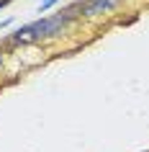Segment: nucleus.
<instances>
[{
	"mask_svg": "<svg viewBox=\"0 0 149 152\" xmlns=\"http://www.w3.org/2000/svg\"><path fill=\"white\" fill-rule=\"evenodd\" d=\"M75 18H77V13L70 10V8L57 10V13H52V16H41V18H36V21H31V23L16 28L13 34L5 36V41H8V44H21V47H23V44H33V41L57 39V36H62V34L75 23Z\"/></svg>",
	"mask_w": 149,
	"mask_h": 152,
	"instance_id": "nucleus-1",
	"label": "nucleus"
},
{
	"mask_svg": "<svg viewBox=\"0 0 149 152\" xmlns=\"http://www.w3.org/2000/svg\"><path fill=\"white\" fill-rule=\"evenodd\" d=\"M118 5V0H85V3H75L70 5V10H75L77 16H85V18H95V16H103Z\"/></svg>",
	"mask_w": 149,
	"mask_h": 152,
	"instance_id": "nucleus-2",
	"label": "nucleus"
},
{
	"mask_svg": "<svg viewBox=\"0 0 149 152\" xmlns=\"http://www.w3.org/2000/svg\"><path fill=\"white\" fill-rule=\"evenodd\" d=\"M57 3H62V0H41V5H39V13H47L49 8H54Z\"/></svg>",
	"mask_w": 149,
	"mask_h": 152,
	"instance_id": "nucleus-3",
	"label": "nucleus"
},
{
	"mask_svg": "<svg viewBox=\"0 0 149 152\" xmlns=\"http://www.w3.org/2000/svg\"><path fill=\"white\" fill-rule=\"evenodd\" d=\"M10 23H13V18H5V21H0V28H8Z\"/></svg>",
	"mask_w": 149,
	"mask_h": 152,
	"instance_id": "nucleus-4",
	"label": "nucleus"
},
{
	"mask_svg": "<svg viewBox=\"0 0 149 152\" xmlns=\"http://www.w3.org/2000/svg\"><path fill=\"white\" fill-rule=\"evenodd\" d=\"M75 3H77V5H80V3H85V0H75Z\"/></svg>",
	"mask_w": 149,
	"mask_h": 152,
	"instance_id": "nucleus-5",
	"label": "nucleus"
},
{
	"mask_svg": "<svg viewBox=\"0 0 149 152\" xmlns=\"http://www.w3.org/2000/svg\"><path fill=\"white\" fill-rule=\"evenodd\" d=\"M0 64H3V52H0Z\"/></svg>",
	"mask_w": 149,
	"mask_h": 152,
	"instance_id": "nucleus-6",
	"label": "nucleus"
}]
</instances>
